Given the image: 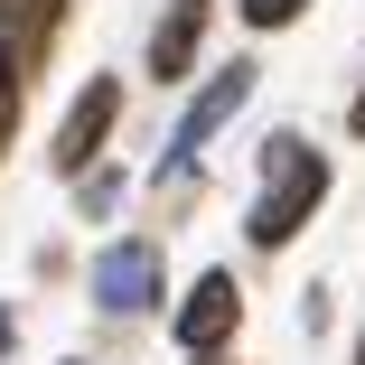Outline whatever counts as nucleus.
Listing matches in <instances>:
<instances>
[{"instance_id":"f257e3e1","label":"nucleus","mask_w":365,"mask_h":365,"mask_svg":"<svg viewBox=\"0 0 365 365\" xmlns=\"http://www.w3.org/2000/svg\"><path fill=\"white\" fill-rule=\"evenodd\" d=\"M328 197V160L300 140H272L262 150V206H253V244H290L309 225V206Z\"/></svg>"},{"instance_id":"f03ea898","label":"nucleus","mask_w":365,"mask_h":365,"mask_svg":"<svg viewBox=\"0 0 365 365\" xmlns=\"http://www.w3.org/2000/svg\"><path fill=\"white\" fill-rule=\"evenodd\" d=\"M235 309H244V300H235V281H225V272H206L187 300H178V346H187V356H215V346L235 337Z\"/></svg>"},{"instance_id":"7ed1b4c3","label":"nucleus","mask_w":365,"mask_h":365,"mask_svg":"<svg viewBox=\"0 0 365 365\" xmlns=\"http://www.w3.org/2000/svg\"><path fill=\"white\" fill-rule=\"evenodd\" d=\"M94 300H103V309H150V300H160V253H150V244H113V253L94 262Z\"/></svg>"},{"instance_id":"20e7f679","label":"nucleus","mask_w":365,"mask_h":365,"mask_svg":"<svg viewBox=\"0 0 365 365\" xmlns=\"http://www.w3.org/2000/svg\"><path fill=\"white\" fill-rule=\"evenodd\" d=\"M244 94H253V66H225V76H215V85H206V94L187 103V122H178V150H169V178H178V169L197 160V140H215V122H225V113H235Z\"/></svg>"},{"instance_id":"39448f33","label":"nucleus","mask_w":365,"mask_h":365,"mask_svg":"<svg viewBox=\"0 0 365 365\" xmlns=\"http://www.w3.org/2000/svg\"><path fill=\"white\" fill-rule=\"evenodd\" d=\"M113 113H122V94H113V85H85V94H76V113H66V131H56V160H66V169H85V160L103 150Z\"/></svg>"},{"instance_id":"423d86ee","label":"nucleus","mask_w":365,"mask_h":365,"mask_svg":"<svg viewBox=\"0 0 365 365\" xmlns=\"http://www.w3.org/2000/svg\"><path fill=\"white\" fill-rule=\"evenodd\" d=\"M197 38H206V0H178V10L160 19V38H150V76H160V85H178V76H187Z\"/></svg>"},{"instance_id":"0eeeda50","label":"nucleus","mask_w":365,"mask_h":365,"mask_svg":"<svg viewBox=\"0 0 365 365\" xmlns=\"http://www.w3.org/2000/svg\"><path fill=\"white\" fill-rule=\"evenodd\" d=\"M56 10H66V0H0V38H10V47H38L56 29Z\"/></svg>"},{"instance_id":"6e6552de","label":"nucleus","mask_w":365,"mask_h":365,"mask_svg":"<svg viewBox=\"0 0 365 365\" xmlns=\"http://www.w3.org/2000/svg\"><path fill=\"white\" fill-rule=\"evenodd\" d=\"M10 122H19V47L0 38V150H10Z\"/></svg>"},{"instance_id":"1a4fd4ad","label":"nucleus","mask_w":365,"mask_h":365,"mask_svg":"<svg viewBox=\"0 0 365 365\" xmlns=\"http://www.w3.org/2000/svg\"><path fill=\"white\" fill-rule=\"evenodd\" d=\"M300 10H309V0H244V19H253V29H290Z\"/></svg>"},{"instance_id":"9d476101","label":"nucleus","mask_w":365,"mask_h":365,"mask_svg":"<svg viewBox=\"0 0 365 365\" xmlns=\"http://www.w3.org/2000/svg\"><path fill=\"white\" fill-rule=\"evenodd\" d=\"M346 131H356V140H365V85H356V113H346Z\"/></svg>"},{"instance_id":"9b49d317","label":"nucleus","mask_w":365,"mask_h":365,"mask_svg":"<svg viewBox=\"0 0 365 365\" xmlns=\"http://www.w3.org/2000/svg\"><path fill=\"white\" fill-rule=\"evenodd\" d=\"M0 346H10V309H0Z\"/></svg>"},{"instance_id":"f8f14e48","label":"nucleus","mask_w":365,"mask_h":365,"mask_svg":"<svg viewBox=\"0 0 365 365\" xmlns=\"http://www.w3.org/2000/svg\"><path fill=\"white\" fill-rule=\"evenodd\" d=\"M197 365H215V356H197Z\"/></svg>"}]
</instances>
